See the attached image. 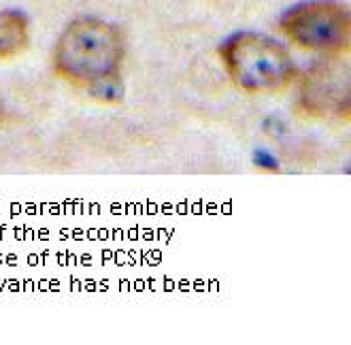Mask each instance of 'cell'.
Listing matches in <instances>:
<instances>
[{
	"label": "cell",
	"instance_id": "6da1fadb",
	"mask_svg": "<svg viewBox=\"0 0 351 345\" xmlns=\"http://www.w3.org/2000/svg\"><path fill=\"white\" fill-rule=\"evenodd\" d=\"M126 62L121 28L94 15L77 17L62 30L51 53L53 73L81 90H102L119 84Z\"/></svg>",
	"mask_w": 351,
	"mask_h": 345
},
{
	"label": "cell",
	"instance_id": "5b68a950",
	"mask_svg": "<svg viewBox=\"0 0 351 345\" xmlns=\"http://www.w3.org/2000/svg\"><path fill=\"white\" fill-rule=\"evenodd\" d=\"M30 45V19L17 9L0 11V60L24 53Z\"/></svg>",
	"mask_w": 351,
	"mask_h": 345
},
{
	"label": "cell",
	"instance_id": "7a4b0ae2",
	"mask_svg": "<svg viewBox=\"0 0 351 345\" xmlns=\"http://www.w3.org/2000/svg\"><path fill=\"white\" fill-rule=\"evenodd\" d=\"M221 64L245 94H279L290 88L298 67L281 40L262 32H237L219 45Z\"/></svg>",
	"mask_w": 351,
	"mask_h": 345
},
{
	"label": "cell",
	"instance_id": "277c9868",
	"mask_svg": "<svg viewBox=\"0 0 351 345\" xmlns=\"http://www.w3.org/2000/svg\"><path fill=\"white\" fill-rule=\"evenodd\" d=\"M298 109L317 119H349L351 71L343 56H326L298 73Z\"/></svg>",
	"mask_w": 351,
	"mask_h": 345
},
{
	"label": "cell",
	"instance_id": "3957f363",
	"mask_svg": "<svg viewBox=\"0 0 351 345\" xmlns=\"http://www.w3.org/2000/svg\"><path fill=\"white\" fill-rule=\"evenodd\" d=\"M281 32L304 51L347 56L351 49V11L341 0H304L279 19Z\"/></svg>",
	"mask_w": 351,
	"mask_h": 345
},
{
	"label": "cell",
	"instance_id": "8992f818",
	"mask_svg": "<svg viewBox=\"0 0 351 345\" xmlns=\"http://www.w3.org/2000/svg\"><path fill=\"white\" fill-rule=\"evenodd\" d=\"M11 121V111H9V107L5 105V100L0 98V126H7Z\"/></svg>",
	"mask_w": 351,
	"mask_h": 345
}]
</instances>
